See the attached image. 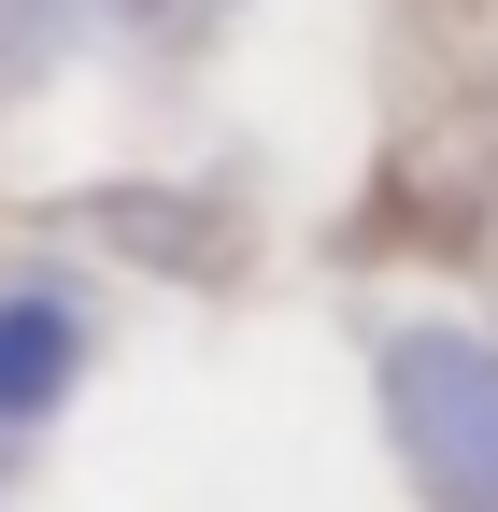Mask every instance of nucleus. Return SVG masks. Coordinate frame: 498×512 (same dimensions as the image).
Here are the masks:
<instances>
[{"mask_svg": "<svg viewBox=\"0 0 498 512\" xmlns=\"http://www.w3.org/2000/svg\"><path fill=\"white\" fill-rule=\"evenodd\" d=\"M72 384V299H0V413H43Z\"/></svg>", "mask_w": 498, "mask_h": 512, "instance_id": "obj_1", "label": "nucleus"}]
</instances>
